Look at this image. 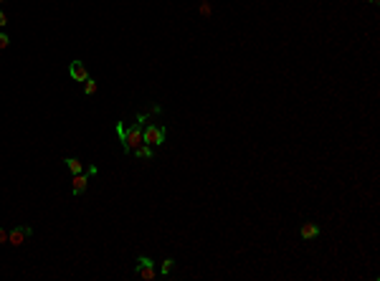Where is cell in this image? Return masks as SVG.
I'll use <instances>...</instances> for the list:
<instances>
[{
	"mask_svg": "<svg viewBox=\"0 0 380 281\" xmlns=\"http://www.w3.org/2000/svg\"><path fill=\"white\" fill-rule=\"evenodd\" d=\"M139 145H145V142H142V127L134 122L132 127H127V134H124V139H122V152H124V155H132Z\"/></svg>",
	"mask_w": 380,
	"mask_h": 281,
	"instance_id": "obj_1",
	"label": "cell"
},
{
	"mask_svg": "<svg viewBox=\"0 0 380 281\" xmlns=\"http://www.w3.org/2000/svg\"><path fill=\"white\" fill-rule=\"evenodd\" d=\"M165 137H167V132L160 124H145L142 127V142L150 145V147H160L165 142Z\"/></svg>",
	"mask_w": 380,
	"mask_h": 281,
	"instance_id": "obj_2",
	"label": "cell"
},
{
	"mask_svg": "<svg viewBox=\"0 0 380 281\" xmlns=\"http://www.w3.org/2000/svg\"><path fill=\"white\" fill-rule=\"evenodd\" d=\"M134 273L145 281H152L157 278V268H155V261L150 256H137V266H134Z\"/></svg>",
	"mask_w": 380,
	"mask_h": 281,
	"instance_id": "obj_3",
	"label": "cell"
},
{
	"mask_svg": "<svg viewBox=\"0 0 380 281\" xmlns=\"http://www.w3.org/2000/svg\"><path fill=\"white\" fill-rule=\"evenodd\" d=\"M31 236H33V228H31V225H16V228L8 230V243L18 248V246H23Z\"/></svg>",
	"mask_w": 380,
	"mask_h": 281,
	"instance_id": "obj_4",
	"label": "cell"
},
{
	"mask_svg": "<svg viewBox=\"0 0 380 281\" xmlns=\"http://www.w3.org/2000/svg\"><path fill=\"white\" fill-rule=\"evenodd\" d=\"M86 188H89V175H86V172H79V175H74V185H71V193H74V198H81V195L86 193Z\"/></svg>",
	"mask_w": 380,
	"mask_h": 281,
	"instance_id": "obj_5",
	"label": "cell"
},
{
	"mask_svg": "<svg viewBox=\"0 0 380 281\" xmlns=\"http://www.w3.org/2000/svg\"><path fill=\"white\" fill-rule=\"evenodd\" d=\"M69 76H71L74 81H86V79H89V71H86V66H84L81 61H71V66H69Z\"/></svg>",
	"mask_w": 380,
	"mask_h": 281,
	"instance_id": "obj_6",
	"label": "cell"
},
{
	"mask_svg": "<svg viewBox=\"0 0 380 281\" xmlns=\"http://www.w3.org/2000/svg\"><path fill=\"white\" fill-rule=\"evenodd\" d=\"M322 233V228L317 225V223H304L302 228H299V236L304 238V241H312V238H317Z\"/></svg>",
	"mask_w": 380,
	"mask_h": 281,
	"instance_id": "obj_7",
	"label": "cell"
},
{
	"mask_svg": "<svg viewBox=\"0 0 380 281\" xmlns=\"http://www.w3.org/2000/svg\"><path fill=\"white\" fill-rule=\"evenodd\" d=\"M132 155H134L137 160H152V157H155V152H152V147H150V145H139Z\"/></svg>",
	"mask_w": 380,
	"mask_h": 281,
	"instance_id": "obj_8",
	"label": "cell"
},
{
	"mask_svg": "<svg viewBox=\"0 0 380 281\" xmlns=\"http://www.w3.org/2000/svg\"><path fill=\"white\" fill-rule=\"evenodd\" d=\"M64 162H66V167H69V170H71L74 175L84 172V162H81V160H76V157H66Z\"/></svg>",
	"mask_w": 380,
	"mask_h": 281,
	"instance_id": "obj_9",
	"label": "cell"
},
{
	"mask_svg": "<svg viewBox=\"0 0 380 281\" xmlns=\"http://www.w3.org/2000/svg\"><path fill=\"white\" fill-rule=\"evenodd\" d=\"M97 89H99V84L89 76V79L84 81V94H86V97H94V94H97Z\"/></svg>",
	"mask_w": 380,
	"mask_h": 281,
	"instance_id": "obj_10",
	"label": "cell"
},
{
	"mask_svg": "<svg viewBox=\"0 0 380 281\" xmlns=\"http://www.w3.org/2000/svg\"><path fill=\"white\" fill-rule=\"evenodd\" d=\"M172 268H175V258H165V261H162V268H160L162 278H167V276L172 273Z\"/></svg>",
	"mask_w": 380,
	"mask_h": 281,
	"instance_id": "obj_11",
	"label": "cell"
},
{
	"mask_svg": "<svg viewBox=\"0 0 380 281\" xmlns=\"http://www.w3.org/2000/svg\"><path fill=\"white\" fill-rule=\"evenodd\" d=\"M11 46V38H8V33H3V31H0V51H6Z\"/></svg>",
	"mask_w": 380,
	"mask_h": 281,
	"instance_id": "obj_12",
	"label": "cell"
},
{
	"mask_svg": "<svg viewBox=\"0 0 380 281\" xmlns=\"http://www.w3.org/2000/svg\"><path fill=\"white\" fill-rule=\"evenodd\" d=\"M201 16H211V3H208V0H203V3H201Z\"/></svg>",
	"mask_w": 380,
	"mask_h": 281,
	"instance_id": "obj_13",
	"label": "cell"
},
{
	"mask_svg": "<svg viewBox=\"0 0 380 281\" xmlns=\"http://www.w3.org/2000/svg\"><path fill=\"white\" fill-rule=\"evenodd\" d=\"M124 134H127V127H124L122 122H117V137H119V142L124 139Z\"/></svg>",
	"mask_w": 380,
	"mask_h": 281,
	"instance_id": "obj_14",
	"label": "cell"
},
{
	"mask_svg": "<svg viewBox=\"0 0 380 281\" xmlns=\"http://www.w3.org/2000/svg\"><path fill=\"white\" fill-rule=\"evenodd\" d=\"M84 172H86L89 177H94V175H97L99 170H97V165H89V167H84Z\"/></svg>",
	"mask_w": 380,
	"mask_h": 281,
	"instance_id": "obj_15",
	"label": "cell"
},
{
	"mask_svg": "<svg viewBox=\"0 0 380 281\" xmlns=\"http://www.w3.org/2000/svg\"><path fill=\"white\" fill-rule=\"evenodd\" d=\"M6 26H8V16L0 11V28H6Z\"/></svg>",
	"mask_w": 380,
	"mask_h": 281,
	"instance_id": "obj_16",
	"label": "cell"
},
{
	"mask_svg": "<svg viewBox=\"0 0 380 281\" xmlns=\"http://www.w3.org/2000/svg\"><path fill=\"white\" fill-rule=\"evenodd\" d=\"M0 243H8V230L0 228Z\"/></svg>",
	"mask_w": 380,
	"mask_h": 281,
	"instance_id": "obj_17",
	"label": "cell"
},
{
	"mask_svg": "<svg viewBox=\"0 0 380 281\" xmlns=\"http://www.w3.org/2000/svg\"><path fill=\"white\" fill-rule=\"evenodd\" d=\"M367 3H372V6H377V3H380V0H367Z\"/></svg>",
	"mask_w": 380,
	"mask_h": 281,
	"instance_id": "obj_18",
	"label": "cell"
},
{
	"mask_svg": "<svg viewBox=\"0 0 380 281\" xmlns=\"http://www.w3.org/2000/svg\"><path fill=\"white\" fill-rule=\"evenodd\" d=\"M3 3H6V0H0V6H3Z\"/></svg>",
	"mask_w": 380,
	"mask_h": 281,
	"instance_id": "obj_19",
	"label": "cell"
}]
</instances>
